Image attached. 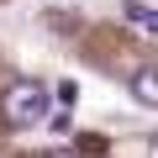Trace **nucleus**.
Instances as JSON below:
<instances>
[{
    "mask_svg": "<svg viewBox=\"0 0 158 158\" xmlns=\"http://www.w3.org/2000/svg\"><path fill=\"white\" fill-rule=\"evenodd\" d=\"M148 158H158V132H153V142H148Z\"/></svg>",
    "mask_w": 158,
    "mask_h": 158,
    "instance_id": "obj_5",
    "label": "nucleus"
},
{
    "mask_svg": "<svg viewBox=\"0 0 158 158\" xmlns=\"http://www.w3.org/2000/svg\"><path fill=\"white\" fill-rule=\"evenodd\" d=\"M127 21L142 27L148 37H158V11H153V6H127Z\"/></svg>",
    "mask_w": 158,
    "mask_h": 158,
    "instance_id": "obj_3",
    "label": "nucleus"
},
{
    "mask_svg": "<svg viewBox=\"0 0 158 158\" xmlns=\"http://www.w3.org/2000/svg\"><path fill=\"white\" fill-rule=\"evenodd\" d=\"M58 100H63V111L79 100V85H74V79H63V85H58Z\"/></svg>",
    "mask_w": 158,
    "mask_h": 158,
    "instance_id": "obj_4",
    "label": "nucleus"
},
{
    "mask_svg": "<svg viewBox=\"0 0 158 158\" xmlns=\"http://www.w3.org/2000/svg\"><path fill=\"white\" fill-rule=\"evenodd\" d=\"M132 95H137L142 106H158V69H153V63L132 74Z\"/></svg>",
    "mask_w": 158,
    "mask_h": 158,
    "instance_id": "obj_2",
    "label": "nucleus"
},
{
    "mask_svg": "<svg viewBox=\"0 0 158 158\" xmlns=\"http://www.w3.org/2000/svg\"><path fill=\"white\" fill-rule=\"evenodd\" d=\"M0 111H6L11 127H37L42 111H48V90L37 85V79H16V85L6 90V100H0Z\"/></svg>",
    "mask_w": 158,
    "mask_h": 158,
    "instance_id": "obj_1",
    "label": "nucleus"
}]
</instances>
